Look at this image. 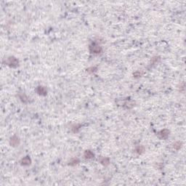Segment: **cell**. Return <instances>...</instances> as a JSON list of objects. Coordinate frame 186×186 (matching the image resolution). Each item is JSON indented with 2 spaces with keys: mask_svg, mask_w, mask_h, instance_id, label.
Here are the masks:
<instances>
[{
  "mask_svg": "<svg viewBox=\"0 0 186 186\" xmlns=\"http://www.w3.org/2000/svg\"><path fill=\"white\" fill-rule=\"evenodd\" d=\"M181 145H182V143L180 142H177L174 144V148L176 149V150H179L180 148H181Z\"/></svg>",
  "mask_w": 186,
  "mask_h": 186,
  "instance_id": "11",
  "label": "cell"
},
{
  "mask_svg": "<svg viewBox=\"0 0 186 186\" xmlns=\"http://www.w3.org/2000/svg\"><path fill=\"white\" fill-rule=\"evenodd\" d=\"M144 147L143 146H141V145H140V146H138V147H137L136 148V149H135V151H136V153H139V154H140V153H142L143 151H144Z\"/></svg>",
  "mask_w": 186,
  "mask_h": 186,
  "instance_id": "9",
  "label": "cell"
},
{
  "mask_svg": "<svg viewBox=\"0 0 186 186\" xmlns=\"http://www.w3.org/2000/svg\"><path fill=\"white\" fill-rule=\"evenodd\" d=\"M90 50L92 53H100L102 51V48L100 46H99L98 44H93L92 45L90 46Z\"/></svg>",
  "mask_w": 186,
  "mask_h": 186,
  "instance_id": "2",
  "label": "cell"
},
{
  "mask_svg": "<svg viewBox=\"0 0 186 186\" xmlns=\"http://www.w3.org/2000/svg\"><path fill=\"white\" fill-rule=\"evenodd\" d=\"M20 143V140L19 138L17 137V136H13V137H11L10 139V144L13 145V146H16L19 144Z\"/></svg>",
  "mask_w": 186,
  "mask_h": 186,
  "instance_id": "5",
  "label": "cell"
},
{
  "mask_svg": "<svg viewBox=\"0 0 186 186\" xmlns=\"http://www.w3.org/2000/svg\"><path fill=\"white\" fill-rule=\"evenodd\" d=\"M31 158L29 157V156H26L25 158H23L22 160H21V165H23V166H28V165H30L31 164Z\"/></svg>",
  "mask_w": 186,
  "mask_h": 186,
  "instance_id": "6",
  "label": "cell"
},
{
  "mask_svg": "<svg viewBox=\"0 0 186 186\" xmlns=\"http://www.w3.org/2000/svg\"><path fill=\"white\" fill-rule=\"evenodd\" d=\"M169 131L167 129H164L158 133V137L161 139H166L169 137Z\"/></svg>",
  "mask_w": 186,
  "mask_h": 186,
  "instance_id": "3",
  "label": "cell"
},
{
  "mask_svg": "<svg viewBox=\"0 0 186 186\" xmlns=\"http://www.w3.org/2000/svg\"><path fill=\"white\" fill-rule=\"evenodd\" d=\"M37 92L41 95H46L47 93V91L45 87H44L42 86H39L37 87Z\"/></svg>",
  "mask_w": 186,
  "mask_h": 186,
  "instance_id": "4",
  "label": "cell"
},
{
  "mask_svg": "<svg viewBox=\"0 0 186 186\" xmlns=\"http://www.w3.org/2000/svg\"><path fill=\"white\" fill-rule=\"evenodd\" d=\"M6 63L10 67H16L18 65V60L14 57H10L7 59Z\"/></svg>",
  "mask_w": 186,
  "mask_h": 186,
  "instance_id": "1",
  "label": "cell"
},
{
  "mask_svg": "<svg viewBox=\"0 0 186 186\" xmlns=\"http://www.w3.org/2000/svg\"><path fill=\"white\" fill-rule=\"evenodd\" d=\"M79 162V160L78 158H73V159H71V161H70L69 164L71 165V166H74V165L77 164Z\"/></svg>",
  "mask_w": 186,
  "mask_h": 186,
  "instance_id": "10",
  "label": "cell"
},
{
  "mask_svg": "<svg viewBox=\"0 0 186 186\" xmlns=\"http://www.w3.org/2000/svg\"><path fill=\"white\" fill-rule=\"evenodd\" d=\"M100 163L102 164H103L105 166H106V165H108L109 164V159L108 158H102L100 160Z\"/></svg>",
  "mask_w": 186,
  "mask_h": 186,
  "instance_id": "8",
  "label": "cell"
},
{
  "mask_svg": "<svg viewBox=\"0 0 186 186\" xmlns=\"http://www.w3.org/2000/svg\"><path fill=\"white\" fill-rule=\"evenodd\" d=\"M84 157L87 159H89V158H92L94 157V153H93L91 150H86L84 152Z\"/></svg>",
  "mask_w": 186,
  "mask_h": 186,
  "instance_id": "7",
  "label": "cell"
}]
</instances>
